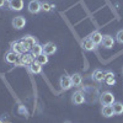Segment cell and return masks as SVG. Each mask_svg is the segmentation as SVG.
<instances>
[{
	"label": "cell",
	"instance_id": "18",
	"mask_svg": "<svg viewBox=\"0 0 123 123\" xmlns=\"http://www.w3.org/2000/svg\"><path fill=\"white\" fill-rule=\"evenodd\" d=\"M102 37H104V36L101 35L100 31H94V32L90 35V38L92 39V42H94L96 46H97V44H101V42H102Z\"/></svg>",
	"mask_w": 123,
	"mask_h": 123
},
{
	"label": "cell",
	"instance_id": "5",
	"mask_svg": "<svg viewBox=\"0 0 123 123\" xmlns=\"http://www.w3.org/2000/svg\"><path fill=\"white\" fill-rule=\"evenodd\" d=\"M71 102H73L74 105H83L85 102V96L83 94V91H75L73 95H71Z\"/></svg>",
	"mask_w": 123,
	"mask_h": 123
},
{
	"label": "cell",
	"instance_id": "21",
	"mask_svg": "<svg viewBox=\"0 0 123 123\" xmlns=\"http://www.w3.org/2000/svg\"><path fill=\"white\" fill-rule=\"evenodd\" d=\"M112 107H113V112L115 115H122L123 113V104L119 101H115L112 104Z\"/></svg>",
	"mask_w": 123,
	"mask_h": 123
},
{
	"label": "cell",
	"instance_id": "14",
	"mask_svg": "<svg viewBox=\"0 0 123 123\" xmlns=\"http://www.w3.org/2000/svg\"><path fill=\"white\" fill-rule=\"evenodd\" d=\"M57 52V46L53 43V42H47L44 46H43V53L47 54V55H52Z\"/></svg>",
	"mask_w": 123,
	"mask_h": 123
},
{
	"label": "cell",
	"instance_id": "26",
	"mask_svg": "<svg viewBox=\"0 0 123 123\" xmlns=\"http://www.w3.org/2000/svg\"><path fill=\"white\" fill-rule=\"evenodd\" d=\"M5 5V0H0V7H3Z\"/></svg>",
	"mask_w": 123,
	"mask_h": 123
},
{
	"label": "cell",
	"instance_id": "23",
	"mask_svg": "<svg viewBox=\"0 0 123 123\" xmlns=\"http://www.w3.org/2000/svg\"><path fill=\"white\" fill-rule=\"evenodd\" d=\"M55 6L53 5V4H49V3H47V1H43L42 3V10L44 12H49V11H52V10L54 9Z\"/></svg>",
	"mask_w": 123,
	"mask_h": 123
},
{
	"label": "cell",
	"instance_id": "12",
	"mask_svg": "<svg viewBox=\"0 0 123 123\" xmlns=\"http://www.w3.org/2000/svg\"><path fill=\"white\" fill-rule=\"evenodd\" d=\"M104 83L107 84L108 86H113L116 84V79H115V73L111 70L105 71V79H104Z\"/></svg>",
	"mask_w": 123,
	"mask_h": 123
},
{
	"label": "cell",
	"instance_id": "4",
	"mask_svg": "<svg viewBox=\"0 0 123 123\" xmlns=\"http://www.w3.org/2000/svg\"><path fill=\"white\" fill-rule=\"evenodd\" d=\"M27 9H28L30 14H33V15L38 14L41 10H42V3L38 1V0H31L27 5Z\"/></svg>",
	"mask_w": 123,
	"mask_h": 123
},
{
	"label": "cell",
	"instance_id": "20",
	"mask_svg": "<svg viewBox=\"0 0 123 123\" xmlns=\"http://www.w3.org/2000/svg\"><path fill=\"white\" fill-rule=\"evenodd\" d=\"M71 79V84H73V86H80L81 83H83V78H81V75L79 73H75L70 76Z\"/></svg>",
	"mask_w": 123,
	"mask_h": 123
},
{
	"label": "cell",
	"instance_id": "22",
	"mask_svg": "<svg viewBox=\"0 0 123 123\" xmlns=\"http://www.w3.org/2000/svg\"><path fill=\"white\" fill-rule=\"evenodd\" d=\"M35 62H37V63L41 64V65H44V64L48 63V55L44 54V53H42V54L35 57Z\"/></svg>",
	"mask_w": 123,
	"mask_h": 123
},
{
	"label": "cell",
	"instance_id": "2",
	"mask_svg": "<svg viewBox=\"0 0 123 123\" xmlns=\"http://www.w3.org/2000/svg\"><path fill=\"white\" fill-rule=\"evenodd\" d=\"M100 102L102 106L105 105H112L115 102V95L111 91H104L100 96Z\"/></svg>",
	"mask_w": 123,
	"mask_h": 123
},
{
	"label": "cell",
	"instance_id": "24",
	"mask_svg": "<svg viewBox=\"0 0 123 123\" xmlns=\"http://www.w3.org/2000/svg\"><path fill=\"white\" fill-rule=\"evenodd\" d=\"M116 41H117L118 43L123 44V30H119L118 32H117V35H116Z\"/></svg>",
	"mask_w": 123,
	"mask_h": 123
},
{
	"label": "cell",
	"instance_id": "6",
	"mask_svg": "<svg viewBox=\"0 0 123 123\" xmlns=\"http://www.w3.org/2000/svg\"><path fill=\"white\" fill-rule=\"evenodd\" d=\"M81 47L84 48V50L91 52V50H94V49L96 48V44L92 42V39H91L90 36H89V37H86V38H84L83 41H81Z\"/></svg>",
	"mask_w": 123,
	"mask_h": 123
},
{
	"label": "cell",
	"instance_id": "9",
	"mask_svg": "<svg viewBox=\"0 0 123 123\" xmlns=\"http://www.w3.org/2000/svg\"><path fill=\"white\" fill-rule=\"evenodd\" d=\"M7 6L10 10H14V11H20L24 7V1L22 0H9Z\"/></svg>",
	"mask_w": 123,
	"mask_h": 123
},
{
	"label": "cell",
	"instance_id": "13",
	"mask_svg": "<svg viewBox=\"0 0 123 123\" xmlns=\"http://www.w3.org/2000/svg\"><path fill=\"white\" fill-rule=\"evenodd\" d=\"M18 57H20V54H17L16 52H14V50L11 49L5 54V62L9 63V64H15L17 62V59H18Z\"/></svg>",
	"mask_w": 123,
	"mask_h": 123
},
{
	"label": "cell",
	"instance_id": "8",
	"mask_svg": "<svg viewBox=\"0 0 123 123\" xmlns=\"http://www.w3.org/2000/svg\"><path fill=\"white\" fill-rule=\"evenodd\" d=\"M26 25V18L24 16H15L12 18V27L16 30H21Z\"/></svg>",
	"mask_w": 123,
	"mask_h": 123
},
{
	"label": "cell",
	"instance_id": "11",
	"mask_svg": "<svg viewBox=\"0 0 123 123\" xmlns=\"http://www.w3.org/2000/svg\"><path fill=\"white\" fill-rule=\"evenodd\" d=\"M101 46L104 47V48H106V49H111L112 47L115 46V39H113V37H112V36H110V35H106V36H104V37H102V42H101Z\"/></svg>",
	"mask_w": 123,
	"mask_h": 123
},
{
	"label": "cell",
	"instance_id": "1",
	"mask_svg": "<svg viewBox=\"0 0 123 123\" xmlns=\"http://www.w3.org/2000/svg\"><path fill=\"white\" fill-rule=\"evenodd\" d=\"M35 62V57L31 54V53H24V54H20V57H18V59H17V62L15 63V65H22V67H25V65H30V64H32Z\"/></svg>",
	"mask_w": 123,
	"mask_h": 123
},
{
	"label": "cell",
	"instance_id": "16",
	"mask_svg": "<svg viewBox=\"0 0 123 123\" xmlns=\"http://www.w3.org/2000/svg\"><path fill=\"white\" fill-rule=\"evenodd\" d=\"M27 68L30 70V73H32V74H41L42 73V65L38 64L37 62H33V63L30 64Z\"/></svg>",
	"mask_w": 123,
	"mask_h": 123
},
{
	"label": "cell",
	"instance_id": "3",
	"mask_svg": "<svg viewBox=\"0 0 123 123\" xmlns=\"http://www.w3.org/2000/svg\"><path fill=\"white\" fill-rule=\"evenodd\" d=\"M21 42H22V44L25 46L26 50L28 52V50L37 43V39H36V37H33V36L27 35V36H24V37L21 38Z\"/></svg>",
	"mask_w": 123,
	"mask_h": 123
},
{
	"label": "cell",
	"instance_id": "15",
	"mask_svg": "<svg viewBox=\"0 0 123 123\" xmlns=\"http://www.w3.org/2000/svg\"><path fill=\"white\" fill-rule=\"evenodd\" d=\"M101 113L104 117L106 118H111L115 116V112H113V107H112V105H105L104 107H102L101 110Z\"/></svg>",
	"mask_w": 123,
	"mask_h": 123
},
{
	"label": "cell",
	"instance_id": "25",
	"mask_svg": "<svg viewBox=\"0 0 123 123\" xmlns=\"http://www.w3.org/2000/svg\"><path fill=\"white\" fill-rule=\"evenodd\" d=\"M18 113L20 115H22V116H28V111L26 110V107L25 106H18Z\"/></svg>",
	"mask_w": 123,
	"mask_h": 123
},
{
	"label": "cell",
	"instance_id": "7",
	"mask_svg": "<svg viewBox=\"0 0 123 123\" xmlns=\"http://www.w3.org/2000/svg\"><path fill=\"white\" fill-rule=\"evenodd\" d=\"M11 49L14 50V52H16L17 54H24V53L27 52L26 48H25V46H24L22 42H21V39L12 42V43H11Z\"/></svg>",
	"mask_w": 123,
	"mask_h": 123
},
{
	"label": "cell",
	"instance_id": "10",
	"mask_svg": "<svg viewBox=\"0 0 123 123\" xmlns=\"http://www.w3.org/2000/svg\"><path fill=\"white\" fill-rule=\"evenodd\" d=\"M59 86L63 89V90H69L71 86H73V84H71V79L70 76L68 75H63L60 76V80H59Z\"/></svg>",
	"mask_w": 123,
	"mask_h": 123
},
{
	"label": "cell",
	"instance_id": "27",
	"mask_svg": "<svg viewBox=\"0 0 123 123\" xmlns=\"http://www.w3.org/2000/svg\"><path fill=\"white\" fill-rule=\"evenodd\" d=\"M0 122H3V121H1V119H0Z\"/></svg>",
	"mask_w": 123,
	"mask_h": 123
},
{
	"label": "cell",
	"instance_id": "19",
	"mask_svg": "<svg viewBox=\"0 0 123 123\" xmlns=\"http://www.w3.org/2000/svg\"><path fill=\"white\" fill-rule=\"evenodd\" d=\"M30 53L32 54L33 57H37L39 54H42L43 53V46H41L39 43H36L32 48L30 49Z\"/></svg>",
	"mask_w": 123,
	"mask_h": 123
},
{
	"label": "cell",
	"instance_id": "17",
	"mask_svg": "<svg viewBox=\"0 0 123 123\" xmlns=\"http://www.w3.org/2000/svg\"><path fill=\"white\" fill-rule=\"evenodd\" d=\"M92 78H94V80L97 81V83H102L105 79V71H102L101 69H95L94 73H92Z\"/></svg>",
	"mask_w": 123,
	"mask_h": 123
}]
</instances>
